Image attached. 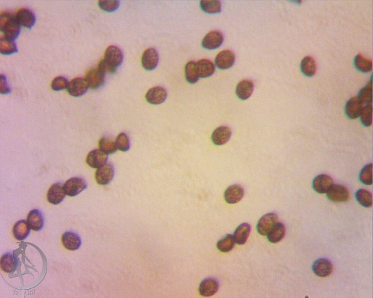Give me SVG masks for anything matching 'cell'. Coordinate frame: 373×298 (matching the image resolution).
Wrapping results in <instances>:
<instances>
[{
    "label": "cell",
    "mask_w": 373,
    "mask_h": 298,
    "mask_svg": "<svg viewBox=\"0 0 373 298\" xmlns=\"http://www.w3.org/2000/svg\"><path fill=\"white\" fill-rule=\"evenodd\" d=\"M0 31L7 38L15 40L20 33V25L16 20L15 15L9 12H1L0 15Z\"/></svg>",
    "instance_id": "cell-1"
},
{
    "label": "cell",
    "mask_w": 373,
    "mask_h": 298,
    "mask_svg": "<svg viewBox=\"0 0 373 298\" xmlns=\"http://www.w3.org/2000/svg\"><path fill=\"white\" fill-rule=\"evenodd\" d=\"M278 223L279 218L276 213H267L259 219L257 225V232L261 236H267Z\"/></svg>",
    "instance_id": "cell-2"
},
{
    "label": "cell",
    "mask_w": 373,
    "mask_h": 298,
    "mask_svg": "<svg viewBox=\"0 0 373 298\" xmlns=\"http://www.w3.org/2000/svg\"><path fill=\"white\" fill-rule=\"evenodd\" d=\"M327 197L334 203H344L349 201L350 193L345 186L341 184H333L327 192Z\"/></svg>",
    "instance_id": "cell-3"
},
{
    "label": "cell",
    "mask_w": 373,
    "mask_h": 298,
    "mask_svg": "<svg viewBox=\"0 0 373 298\" xmlns=\"http://www.w3.org/2000/svg\"><path fill=\"white\" fill-rule=\"evenodd\" d=\"M87 184L85 180L80 177H73L67 180L64 184L65 193L70 197H75L86 189Z\"/></svg>",
    "instance_id": "cell-4"
},
{
    "label": "cell",
    "mask_w": 373,
    "mask_h": 298,
    "mask_svg": "<svg viewBox=\"0 0 373 298\" xmlns=\"http://www.w3.org/2000/svg\"><path fill=\"white\" fill-rule=\"evenodd\" d=\"M89 86L85 78H75L69 82L67 91L72 97H79L87 92Z\"/></svg>",
    "instance_id": "cell-5"
},
{
    "label": "cell",
    "mask_w": 373,
    "mask_h": 298,
    "mask_svg": "<svg viewBox=\"0 0 373 298\" xmlns=\"http://www.w3.org/2000/svg\"><path fill=\"white\" fill-rule=\"evenodd\" d=\"M223 42V33L219 31H212L204 36L202 40V46L205 50H214L219 48Z\"/></svg>",
    "instance_id": "cell-6"
},
{
    "label": "cell",
    "mask_w": 373,
    "mask_h": 298,
    "mask_svg": "<svg viewBox=\"0 0 373 298\" xmlns=\"http://www.w3.org/2000/svg\"><path fill=\"white\" fill-rule=\"evenodd\" d=\"M16 20L20 26L31 29L35 25L36 17L30 9L22 8L18 11L15 15Z\"/></svg>",
    "instance_id": "cell-7"
},
{
    "label": "cell",
    "mask_w": 373,
    "mask_h": 298,
    "mask_svg": "<svg viewBox=\"0 0 373 298\" xmlns=\"http://www.w3.org/2000/svg\"><path fill=\"white\" fill-rule=\"evenodd\" d=\"M114 176V168L111 164H106L105 165L97 168L95 172V180L100 185H107L112 180Z\"/></svg>",
    "instance_id": "cell-8"
},
{
    "label": "cell",
    "mask_w": 373,
    "mask_h": 298,
    "mask_svg": "<svg viewBox=\"0 0 373 298\" xmlns=\"http://www.w3.org/2000/svg\"><path fill=\"white\" fill-rule=\"evenodd\" d=\"M167 97L168 92L160 86L150 88L145 95L146 101L152 105H159L164 103Z\"/></svg>",
    "instance_id": "cell-9"
},
{
    "label": "cell",
    "mask_w": 373,
    "mask_h": 298,
    "mask_svg": "<svg viewBox=\"0 0 373 298\" xmlns=\"http://www.w3.org/2000/svg\"><path fill=\"white\" fill-rule=\"evenodd\" d=\"M159 62V54L154 48H148L143 52L141 57L143 68L147 70L156 69Z\"/></svg>",
    "instance_id": "cell-10"
},
{
    "label": "cell",
    "mask_w": 373,
    "mask_h": 298,
    "mask_svg": "<svg viewBox=\"0 0 373 298\" xmlns=\"http://www.w3.org/2000/svg\"><path fill=\"white\" fill-rule=\"evenodd\" d=\"M85 79L89 88L95 90L102 87L105 84V74L102 73L97 69H91L86 72Z\"/></svg>",
    "instance_id": "cell-11"
},
{
    "label": "cell",
    "mask_w": 373,
    "mask_h": 298,
    "mask_svg": "<svg viewBox=\"0 0 373 298\" xmlns=\"http://www.w3.org/2000/svg\"><path fill=\"white\" fill-rule=\"evenodd\" d=\"M235 62V55L230 50H224L220 52L215 58V65L222 70H228Z\"/></svg>",
    "instance_id": "cell-12"
},
{
    "label": "cell",
    "mask_w": 373,
    "mask_h": 298,
    "mask_svg": "<svg viewBox=\"0 0 373 298\" xmlns=\"http://www.w3.org/2000/svg\"><path fill=\"white\" fill-rule=\"evenodd\" d=\"M108 158L109 157L107 155L101 150H93L88 153L86 162L90 167L97 169L107 163Z\"/></svg>",
    "instance_id": "cell-13"
},
{
    "label": "cell",
    "mask_w": 373,
    "mask_h": 298,
    "mask_svg": "<svg viewBox=\"0 0 373 298\" xmlns=\"http://www.w3.org/2000/svg\"><path fill=\"white\" fill-rule=\"evenodd\" d=\"M64 185L61 183H55L49 189L47 193V199L49 203L56 205L61 203L66 197Z\"/></svg>",
    "instance_id": "cell-14"
},
{
    "label": "cell",
    "mask_w": 373,
    "mask_h": 298,
    "mask_svg": "<svg viewBox=\"0 0 373 298\" xmlns=\"http://www.w3.org/2000/svg\"><path fill=\"white\" fill-rule=\"evenodd\" d=\"M312 270L316 276L321 278L328 277L333 271V264L325 259H319L314 263Z\"/></svg>",
    "instance_id": "cell-15"
},
{
    "label": "cell",
    "mask_w": 373,
    "mask_h": 298,
    "mask_svg": "<svg viewBox=\"0 0 373 298\" xmlns=\"http://www.w3.org/2000/svg\"><path fill=\"white\" fill-rule=\"evenodd\" d=\"M333 185V180L329 175L321 174L314 178L312 181V188L317 193H327Z\"/></svg>",
    "instance_id": "cell-16"
},
{
    "label": "cell",
    "mask_w": 373,
    "mask_h": 298,
    "mask_svg": "<svg viewBox=\"0 0 373 298\" xmlns=\"http://www.w3.org/2000/svg\"><path fill=\"white\" fill-rule=\"evenodd\" d=\"M364 107V104L361 103L358 97L351 98L345 105V114L350 119H358Z\"/></svg>",
    "instance_id": "cell-17"
},
{
    "label": "cell",
    "mask_w": 373,
    "mask_h": 298,
    "mask_svg": "<svg viewBox=\"0 0 373 298\" xmlns=\"http://www.w3.org/2000/svg\"><path fill=\"white\" fill-rule=\"evenodd\" d=\"M244 195V190L242 186L239 184H234L229 186L224 192V199L227 203L233 204L238 203L242 200Z\"/></svg>",
    "instance_id": "cell-18"
},
{
    "label": "cell",
    "mask_w": 373,
    "mask_h": 298,
    "mask_svg": "<svg viewBox=\"0 0 373 298\" xmlns=\"http://www.w3.org/2000/svg\"><path fill=\"white\" fill-rule=\"evenodd\" d=\"M231 131L227 126H220L215 129L211 135V140L214 144L223 146L226 144L230 139Z\"/></svg>",
    "instance_id": "cell-19"
},
{
    "label": "cell",
    "mask_w": 373,
    "mask_h": 298,
    "mask_svg": "<svg viewBox=\"0 0 373 298\" xmlns=\"http://www.w3.org/2000/svg\"><path fill=\"white\" fill-rule=\"evenodd\" d=\"M105 60L115 68L122 64L123 54L120 49L116 46H111L107 49L105 53Z\"/></svg>",
    "instance_id": "cell-20"
},
{
    "label": "cell",
    "mask_w": 373,
    "mask_h": 298,
    "mask_svg": "<svg viewBox=\"0 0 373 298\" xmlns=\"http://www.w3.org/2000/svg\"><path fill=\"white\" fill-rule=\"evenodd\" d=\"M219 282L213 278H207L201 282L199 286L200 295L204 297H211L219 290Z\"/></svg>",
    "instance_id": "cell-21"
},
{
    "label": "cell",
    "mask_w": 373,
    "mask_h": 298,
    "mask_svg": "<svg viewBox=\"0 0 373 298\" xmlns=\"http://www.w3.org/2000/svg\"><path fill=\"white\" fill-rule=\"evenodd\" d=\"M27 222L31 230L38 232L44 227V217L38 210H33L27 215Z\"/></svg>",
    "instance_id": "cell-22"
},
{
    "label": "cell",
    "mask_w": 373,
    "mask_h": 298,
    "mask_svg": "<svg viewBox=\"0 0 373 298\" xmlns=\"http://www.w3.org/2000/svg\"><path fill=\"white\" fill-rule=\"evenodd\" d=\"M63 246L69 250H78L81 246V239L77 234L72 232H65L62 236Z\"/></svg>",
    "instance_id": "cell-23"
},
{
    "label": "cell",
    "mask_w": 373,
    "mask_h": 298,
    "mask_svg": "<svg viewBox=\"0 0 373 298\" xmlns=\"http://www.w3.org/2000/svg\"><path fill=\"white\" fill-rule=\"evenodd\" d=\"M253 89H254V85L251 80H242L237 84L236 95L239 99L245 101L248 99L252 95Z\"/></svg>",
    "instance_id": "cell-24"
},
{
    "label": "cell",
    "mask_w": 373,
    "mask_h": 298,
    "mask_svg": "<svg viewBox=\"0 0 373 298\" xmlns=\"http://www.w3.org/2000/svg\"><path fill=\"white\" fill-rule=\"evenodd\" d=\"M199 78H205L213 75L215 71V66L212 61L201 59L196 62Z\"/></svg>",
    "instance_id": "cell-25"
},
{
    "label": "cell",
    "mask_w": 373,
    "mask_h": 298,
    "mask_svg": "<svg viewBox=\"0 0 373 298\" xmlns=\"http://www.w3.org/2000/svg\"><path fill=\"white\" fill-rule=\"evenodd\" d=\"M30 227L25 220L17 221L14 225L13 233L14 237L17 240L23 241L26 239L30 234Z\"/></svg>",
    "instance_id": "cell-26"
},
{
    "label": "cell",
    "mask_w": 373,
    "mask_h": 298,
    "mask_svg": "<svg viewBox=\"0 0 373 298\" xmlns=\"http://www.w3.org/2000/svg\"><path fill=\"white\" fill-rule=\"evenodd\" d=\"M18 260L17 258L11 253L3 254L1 258L0 266L3 272L6 273H11L17 268Z\"/></svg>",
    "instance_id": "cell-27"
},
{
    "label": "cell",
    "mask_w": 373,
    "mask_h": 298,
    "mask_svg": "<svg viewBox=\"0 0 373 298\" xmlns=\"http://www.w3.org/2000/svg\"><path fill=\"white\" fill-rule=\"evenodd\" d=\"M251 232L250 225L248 223H242L237 227L234 232L235 243L238 245H244L248 240Z\"/></svg>",
    "instance_id": "cell-28"
},
{
    "label": "cell",
    "mask_w": 373,
    "mask_h": 298,
    "mask_svg": "<svg viewBox=\"0 0 373 298\" xmlns=\"http://www.w3.org/2000/svg\"><path fill=\"white\" fill-rule=\"evenodd\" d=\"M19 50L14 40L7 38L3 35L0 38V53L3 55H11L18 53Z\"/></svg>",
    "instance_id": "cell-29"
},
{
    "label": "cell",
    "mask_w": 373,
    "mask_h": 298,
    "mask_svg": "<svg viewBox=\"0 0 373 298\" xmlns=\"http://www.w3.org/2000/svg\"><path fill=\"white\" fill-rule=\"evenodd\" d=\"M285 227L282 223L279 222L267 235L268 241L272 243L280 242L285 236Z\"/></svg>",
    "instance_id": "cell-30"
},
{
    "label": "cell",
    "mask_w": 373,
    "mask_h": 298,
    "mask_svg": "<svg viewBox=\"0 0 373 298\" xmlns=\"http://www.w3.org/2000/svg\"><path fill=\"white\" fill-rule=\"evenodd\" d=\"M200 7L204 13L207 14L221 13V1L219 0H202L200 1Z\"/></svg>",
    "instance_id": "cell-31"
},
{
    "label": "cell",
    "mask_w": 373,
    "mask_h": 298,
    "mask_svg": "<svg viewBox=\"0 0 373 298\" xmlns=\"http://www.w3.org/2000/svg\"><path fill=\"white\" fill-rule=\"evenodd\" d=\"M354 64L356 70L362 72H369L373 70V61L365 57L362 54H358L355 56Z\"/></svg>",
    "instance_id": "cell-32"
},
{
    "label": "cell",
    "mask_w": 373,
    "mask_h": 298,
    "mask_svg": "<svg viewBox=\"0 0 373 298\" xmlns=\"http://www.w3.org/2000/svg\"><path fill=\"white\" fill-rule=\"evenodd\" d=\"M301 70L304 75L312 77L316 72V63L312 56H307L303 58L301 62Z\"/></svg>",
    "instance_id": "cell-33"
},
{
    "label": "cell",
    "mask_w": 373,
    "mask_h": 298,
    "mask_svg": "<svg viewBox=\"0 0 373 298\" xmlns=\"http://www.w3.org/2000/svg\"><path fill=\"white\" fill-rule=\"evenodd\" d=\"M185 74L186 81L189 84H195L199 80L196 62L190 60L186 63L185 67Z\"/></svg>",
    "instance_id": "cell-34"
},
{
    "label": "cell",
    "mask_w": 373,
    "mask_h": 298,
    "mask_svg": "<svg viewBox=\"0 0 373 298\" xmlns=\"http://www.w3.org/2000/svg\"><path fill=\"white\" fill-rule=\"evenodd\" d=\"M355 197L357 201L362 207L365 208H371L373 206V195L368 190L360 189L356 192Z\"/></svg>",
    "instance_id": "cell-35"
},
{
    "label": "cell",
    "mask_w": 373,
    "mask_h": 298,
    "mask_svg": "<svg viewBox=\"0 0 373 298\" xmlns=\"http://www.w3.org/2000/svg\"><path fill=\"white\" fill-rule=\"evenodd\" d=\"M234 236L233 235L228 234L224 238L218 241L217 246L221 252L227 253L232 250L235 245Z\"/></svg>",
    "instance_id": "cell-36"
},
{
    "label": "cell",
    "mask_w": 373,
    "mask_h": 298,
    "mask_svg": "<svg viewBox=\"0 0 373 298\" xmlns=\"http://www.w3.org/2000/svg\"><path fill=\"white\" fill-rule=\"evenodd\" d=\"M360 100L361 103L364 105H370L373 102V84L372 79H371L370 83L363 88L359 91L358 96L357 97Z\"/></svg>",
    "instance_id": "cell-37"
},
{
    "label": "cell",
    "mask_w": 373,
    "mask_h": 298,
    "mask_svg": "<svg viewBox=\"0 0 373 298\" xmlns=\"http://www.w3.org/2000/svg\"><path fill=\"white\" fill-rule=\"evenodd\" d=\"M99 148L100 150L105 153L107 156L114 154L117 150L115 142L107 137H103L100 139Z\"/></svg>",
    "instance_id": "cell-38"
},
{
    "label": "cell",
    "mask_w": 373,
    "mask_h": 298,
    "mask_svg": "<svg viewBox=\"0 0 373 298\" xmlns=\"http://www.w3.org/2000/svg\"><path fill=\"white\" fill-rule=\"evenodd\" d=\"M360 182L365 185L371 186L373 184V164L370 163L365 166L361 170L359 176Z\"/></svg>",
    "instance_id": "cell-39"
},
{
    "label": "cell",
    "mask_w": 373,
    "mask_h": 298,
    "mask_svg": "<svg viewBox=\"0 0 373 298\" xmlns=\"http://www.w3.org/2000/svg\"><path fill=\"white\" fill-rule=\"evenodd\" d=\"M360 120L362 124L366 127L372 126L373 124V105L372 104L366 105L360 113Z\"/></svg>",
    "instance_id": "cell-40"
},
{
    "label": "cell",
    "mask_w": 373,
    "mask_h": 298,
    "mask_svg": "<svg viewBox=\"0 0 373 298\" xmlns=\"http://www.w3.org/2000/svg\"><path fill=\"white\" fill-rule=\"evenodd\" d=\"M115 142L117 150L121 152H127L131 148V142H130L129 137L125 133H119L115 139Z\"/></svg>",
    "instance_id": "cell-41"
},
{
    "label": "cell",
    "mask_w": 373,
    "mask_h": 298,
    "mask_svg": "<svg viewBox=\"0 0 373 298\" xmlns=\"http://www.w3.org/2000/svg\"><path fill=\"white\" fill-rule=\"evenodd\" d=\"M98 5L103 11L112 13L118 9L120 2L118 0H100Z\"/></svg>",
    "instance_id": "cell-42"
},
{
    "label": "cell",
    "mask_w": 373,
    "mask_h": 298,
    "mask_svg": "<svg viewBox=\"0 0 373 298\" xmlns=\"http://www.w3.org/2000/svg\"><path fill=\"white\" fill-rule=\"evenodd\" d=\"M68 84L69 82L67 78L64 76H58L53 80L51 87L55 91H60L62 90L67 89Z\"/></svg>",
    "instance_id": "cell-43"
},
{
    "label": "cell",
    "mask_w": 373,
    "mask_h": 298,
    "mask_svg": "<svg viewBox=\"0 0 373 298\" xmlns=\"http://www.w3.org/2000/svg\"><path fill=\"white\" fill-rule=\"evenodd\" d=\"M117 68L109 64L105 59L100 61L97 66V70L103 74H114L117 70Z\"/></svg>",
    "instance_id": "cell-44"
},
{
    "label": "cell",
    "mask_w": 373,
    "mask_h": 298,
    "mask_svg": "<svg viewBox=\"0 0 373 298\" xmlns=\"http://www.w3.org/2000/svg\"><path fill=\"white\" fill-rule=\"evenodd\" d=\"M11 92L7 82V78L3 74L0 75V93L2 95H7Z\"/></svg>",
    "instance_id": "cell-45"
}]
</instances>
